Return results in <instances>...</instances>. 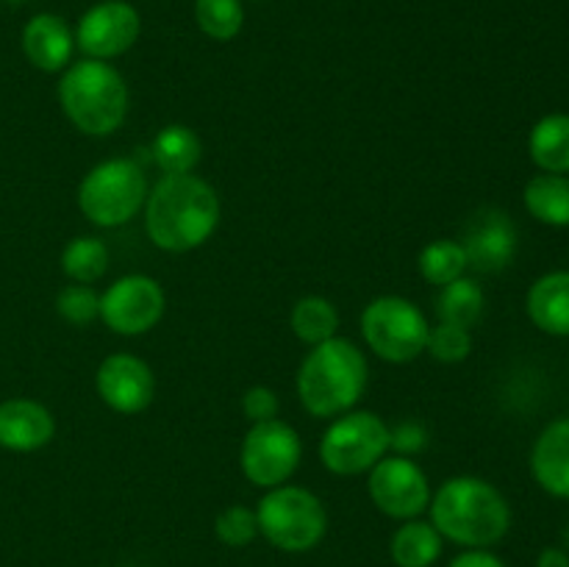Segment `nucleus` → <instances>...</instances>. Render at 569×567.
<instances>
[{
  "instance_id": "32",
  "label": "nucleus",
  "mask_w": 569,
  "mask_h": 567,
  "mask_svg": "<svg viewBox=\"0 0 569 567\" xmlns=\"http://www.w3.org/2000/svg\"><path fill=\"white\" fill-rule=\"evenodd\" d=\"M428 445V428L417 420H403L395 428H389V450L398 456H411L426 450Z\"/></svg>"
},
{
  "instance_id": "2",
  "label": "nucleus",
  "mask_w": 569,
  "mask_h": 567,
  "mask_svg": "<svg viewBox=\"0 0 569 567\" xmlns=\"http://www.w3.org/2000/svg\"><path fill=\"white\" fill-rule=\"evenodd\" d=\"M431 523L445 539L467 548H489L509 534L511 509L495 484L456 476L431 495Z\"/></svg>"
},
{
  "instance_id": "27",
  "label": "nucleus",
  "mask_w": 569,
  "mask_h": 567,
  "mask_svg": "<svg viewBox=\"0 0 569 567\" xmlns=\"http://www.w3.org/2000/svg\"><path fill=\"white\" fill-rule=\"evenodd\" d=\"M194 20L209 39L231 42L244 26L242 0H194Z\"/></svg>"
},
{
  "instance_id": "10",
  "label": "nucleus",
  "mask_w": 569,
  "mask_h": 567,
  "mask_svg": "<svg viewBox=\"0 0 569 567\" xmlns=\"http://www.w3.org/2000/svg\"><path fill=\"white\" fill-rule=\"evenodd\" d=\"M167 295L156 278L133 272L122 276L100 295V320L120 337H139L159 326Z\"/></svg>"
},
{
  "instance_id": "21",
  "label": "nucleus",
  "mask_w": 569,
  "mask_h": 567,
  "mask_svg": "<svg viewBox=\"0 0 569 567\" xmlns=\"http://www.w3.org/2000/svg\"><path fill=\"white\" fill-rule=\"evenodd\" d=\"M389 554L398 567H431L442 556V534L433 528V523L415 517L392 534Z\"/></svg>"
},
{
  "instance_id": "6",
  "label": "nucleus",
  "mask_w": 569,
  "mask_h": 567,
  "mask_svg": "<svg viewBox=\"0 0 569 567\" xmlns=\"http://www.w3.org/2000/svg\"><path fill=\"white\" fill-rule=\"evenodd\" d=\"M256 520L267 543L287 554L311 550L328 531V511L322 500L311 489L292 487V484L267 489L256 506Z\"/></svg>"
},
{
  "instance_id": "9",
  "label": "nucleus",
  "mask_w": 569,
  "mask_h": 567,
  "mask_svg": "<svg viewBox=\"0 0 569 567\" xmlns=\"http://www.w3.org/2000/svg\"><path fill=\"white\" fill-rule=\"evenodd\" d=\"M300 459H303V442H300L298 431L278 417L250 426L242 439V450H239L244 478L261 489L287 484L298 470Z\"/></svg>"
},
{
  "instance_id": "29",
  "label": "nucleus",
  "mask_w": 569,
  "mask_h": 567,
  "mask_svg": "<svg viewBox=\"0 0 569 567\" xmlns=\"http://www.w3.org/2000/svg\"><path fill=\"white\" fill-rule=\"evenodd\" d=\"M426 350L442 365H459L472 354V334L467 328L450 326V322H439L428 331Z\"/></svg>"
},
{
  "instance_id": "28",
  "label": "nucleus",
  "mask_w": 569,
  "mask_h": 567,
  "mask_svg": "<svg viewBox=\"0 0 569 567\" xmlns=\"http://www.w3.org/2000/svg\"><path fill=\"white\" fill-rule=\"evenodd\" d=\"M56 311L70 326H89L100 317V295L92 284H67L56 298Z\"/></svg>"
},
{
  "instance_id": "3",
  "label": "nucleus",
  "mask_w": 569,
  "mask_h": 567,
  "mask_svg": "<svg viewBox=\"0 0 569 567\" xmlns=\"http://www.w3.org/2000/svg\"><path fill=\"white\" fill-rule=\"evenodd\" d=\"M370 381V365L350 339L331 337L315 345L298 367V398L311 417H339L353 409Z\"/></svg>"
},
{
  "instance_id": "26",
  "label": "nucleus",
  "mask_w": 569,
  "mask_h": 567,
  "mask_svg": "<svg viewBox=\"0 0 569 567\" xmlns=\"http://www.w3.org/2000/svg\"><path fill=\"white\" fill-rule=\"evenodd\" d=\"M420 272L428 284L433 287H445V284L456 281L465 276L467 270V253L461 248L459 239H433L422 248L420 253Z\"/></svg>"
},
{
  "instance_id": "25",
  "label": "nucleus",
  "mask_w": 569,
  "mask_h": 567,
  "mask_svg": "<svg viewBox=\"0 0 569 567\" xmlns=\"http://www.w3.org/2000/svg\"><path fill=\"white\" fill-rule=\"evenodd\" d=\"M61 270L72 284H94L109 270V248L98 237H76L61 250Z\"/></svg>"
},
{
  "instance_id": "20",
  "label": "nucleus",
  "mask_w": 569,
  "mask_h": 567,
  "mask_svg": "<svg viewBox=\"0 0 569 567\" xmlns=\"http://www.w3.org/2000/svg\"><path fill=\"white\" fill-rule=\"evenodd\" d=\"M528 153L533 165L545 172L567 176L569 172V115H548L531 128Z\"/></svg>"
},
{
  "instance_id": "11",
  "label": "nucleus",
  "mask_w": 569,
  "mask_h": 567,
  "mask_svg": "<svg viewBox=\"0 0 569 567\" xmlns=\"http://www.w3.org/2000/svg\"><path fill=\"white\" fill-rule=\"evenodd\" d=\"M367 493L372 504L395 520H415L431 504V484L426 470L411 456H383L370 470Z\"/></svg>"
},
{
  "instance_id": "1",
  "label": "nucleus",
  "mask_w": 569,
  "mask_h": 567,
  "mask_svg": "<svg viewBox=\"0 0 569 567\" xmlns=\"http://www.w3.org/2000/svg\"><path fill=\"white\" fill-rule=\"evenodd\" d=\"M220 217V195L192 172L164 176L144 200V228L150 242L167 253H189L209 242Z\"/></svg>"
},
{
  "instance_id": "5",
  "label": "nucleus",
  "mask_w": 569,
  "mask_h": 567,
  "mask_svg": "<svg viewBox=\"0 0 569 567\" xmlns=\"http://www.w3.org/2000/svg\"><path fill=\"white\" fill-rule=\"evenodd\" d=\"M148 200V176L142 165L126 156L94 165L78 183V209L98 228L131 222Z\"/></svg>"
},
{
  "instance_id": "23",
  "label": "nucleus",
  "mask_w": 569,
  "mask_h": 567,
  "mask_svg": "<svg viewBox=\"0 0 569 567\" xmlns=\"http://www.w3.org/2000/svg\"><path fill=\"white\" fill-rule=\"evenodd\" d=\"M483 304H487V298H483V289L476 278H456V281L439 287V322H450V326H459L470 331V328L481 320Z\"/></svg>"
},
{
  "instance_id": "31",
  "label": "nucleus",
  "mask_w": 569,
  "mask_h": 567,
  "mask_svg": "<svg viewBox=\"0 0 569 567\" xmlns=\"http://www.w3.org/2000/svg\"><path fill=\"white\" fill-rule=\"evenodd\" d=\"M242 411L250 422H267L276 420L278 411H281V400H278V392L270 387H250L248 392L242 395Z\"/></svg>"
},
{
  "instance_id": "33",
  "label": "nucleus",
  "mask_w": 569,
  "mask_h": 567,
  "mask_svg": "<svg viewBox=\"0 0 569 567\" xmlns=\"http://www.w3.org/2000/svg\"><path fill=\"white\" fill-rule=\"evenodd\" d=\"M450 567H506V565L498 559V556L489 554V550L472 548L467 550V554L456 556V559L450 561Z\"/></svg>"
},
{
  "instance_id": "7",
  "label": "nucleus",
  "mask_w": 569,
  "mask_h": 567,
  "mask_svg": "<svg viewBox=\"0 0 569 567\" xmlns=\"http://www.w3.org/2000/svg\"><path fill=\"white\" fill-rule=\"evenodd\" d=\"M428 331L431 326L420 306L400 295H381L361 311V337L367 348L392 365H409L426 354Z\"/></svg>"
},
{
  "instance_id": "4",
  "label": "nucleus",
  "mask_w": 569,
  "mask_h": 567,
  "mask_svg": "<svg viewBox=\"0 0 569 567\" xmlns=\"http://www.w3.org/2000/svg\"><path fill=\"white\" fill-rule=\"evenodd\" d=\"M59 103L78 131L109 137L128 117V83L109 61H76L59 81Z\"/></svg>"
},
{
  "instance_id": "15",
  "label": "nucleus",
  "mask_w": 569,
  "mask_h": 567,
  "mask_svg": "<svg viewBox=\"0 0 569 567\" xmlns=\"http://www.w3.org/2000/svg\"><path fill=\"white\" fill-rule=\"evenodd\" d=\"M56 437V420L48 406L31 398H9L0 404V448L31 454Z\"/></svg>"
},
{
  "instance_id": "13",
  "label": "nucleus",
  "mask_w": 569,
  "mask_h": 567,
  "mask_svg": "<svg viewBox=\"0 0 569 567\" xmlns=\"http://www.w3.org/2000/svg\"><path fill=\"white\" fill-rule=\"evenodd\" d=\"M94 389L109 409L120 415H139L153 404L156 376L139 356L111 354L94 372Z\"/></svg>"
},
{
  "instance_id": "30",
  "label": "nucleus",
  "mask_w": 569,
  "mask_h": 567,
  "mask_svg": "<svg viewBox=\"0 0 569 567\" xmlns=\"http://www.w3.org/2000/svg\"><path fill=\"white\" fill-rule=\"evenodd\" d=\"M214 534L220 543L231 545V548H244L259 537V520H256V509L248 506H228L217 515Z\"/></svg>"
},
{
  "instance_id": "17",
  "label": "nucleus",
  "mask_w": 569,
  "mask_h": 567,
  "mask_svg": "<svg viewBox=\"0 0 569 567\" xmlns=\"http://www.w3.org/2000/svg\"><path fill=\"white\" fill-rule=\"evenodd\" d=\"M531 472L545 493L569 498V417L539 434L531 450Z\"/></svg>"
},
{
  "instance_id": "34",
  "label": "nucleus",
  "mask_w": 569,
  "mask_h": 567,
  "mask_svg": "<svg viewBox=\"0 0 569 567\" xmlns=\"http://www.w3.org/2000/svg\"><path fill=\"white\" fill-rule=\"evenodd\" d=\"M537 567H569V556L559 548H545L542 554H539Z\"/></svg>"
},
{
  "instance_id": "22",
  "label": "nucleus",
  "mask_w": 569,
  "mask_h": 567,
  "mask_svg": "<svg viewBox=\"0 0 569 567\" xmlns=\"http://www.w3.org/2000/svg\"><path fill=\"white\" fill-rule=\"evenodd\" d=\"M526 209L539 222L553 228H569V176L542 172L526 187Z\"/></svg>"
},
{
  "instance_id": "14",
  "label": "nucleus",
  "mask_w": 569,
  "mask_h": 567,
  "mask_svg": "<svg viewBox=\"0 0 569 567\" xmlns=\"http://www.w3.org/2000/svg\"><path fill=\"white\" fill-rule=\"evenodd\" d=\"M461 248L467 253V267L476 272L506 270L517 253L515 220L500 209H481L465 226Z\"/></svg>"
},
{
  "instance_id": "24",
  "label": "nucleus",
  "mask_w": 569,
  "mask_h": 567,
  "mask_svg": "<svg viewBox=\"0 0 569 567\" xmlns=\"http://www.w3.org/2000/svg\"><path fill=\"white\" fill-rule=\"evenodd\" d=\"M289 322H292L295 337L315 348V345L337 337L339 311L337 306L328 298H322V295H306V298H300L298 304L292 306Z\"/></svg>"
},
{
  "instance_id": "8",
  "label": "nucleus",
  "mask_w": 569,
  "mask_h": 567,
  "mask_svg": "<svg viewBox=\"0 0 569 567\" xmlns=\"http://www.w3.org/2000/svg\"><path fill=\"white\" fill-rule=\"evenodd\" d=\"M389 454V426L376 411H345L333 417L320 439V461L337 476L370 472Z\"/></svg>"
},
{
  "instance_id": "12",
  "label": "nucleus",
  "mask_w": 569,
  "mask_h": 567,
  "mask_svg": "<svg viewBox=\"0 0 569 567\" xmlns=\"http://www.w3.org/2000/svg\"><path fill=\"white\" fill-rule=\"evenodd\" d=\"M142 33V17L128 0H103L83 11L76 28V44L87 59L109 61L128 53Z\"/></svg>"
},
{
  "instance_id": "16",
  "label": "nucleus",
  "mask_w": 569,
  "mask_h": 567,
  "mask_svg": "<svg viewBox=\"0 0 569 567\" xmlns=\"http://www.w3.org/2000/svg\"><path fill=\"white\" fill-rule=\"evenodd\" d=\"M76 50V33L59 14H33L22 28V53L37 70L61 72L70 67Z\"/></svg>"
},
{
  "instance_id": "18",
  "label": "nucleus",
  "mask_w": 569,
  "mask_h": 567,
  "mask_svg": "<svg viewBox=\"0 0 569 567\" xmlns=\"http://www.w3.org/2000/svg\"><path fill=\"white\" fill-rule=\"evenodd\" d=\"M528 317L550 337H569V270L537 278L526 298Z\"/></svg>"
},
{
  "instance_id": "19",
  "label": "nucleus",
  "mask_w": 569,
  "mask_h": 567,
  "mask_svg": "<svg viewBox=\"0 0 569 567\" xmlns=\"http://www.w3.org/2000/svg\"><path fill=\"white\" fill-rule=\"evenodd\" d=\"M150 156L164 176H187L200 165L203 145L192 128L183 126V122H170L153 137Z\"/></svg>"
}]
</instances>
